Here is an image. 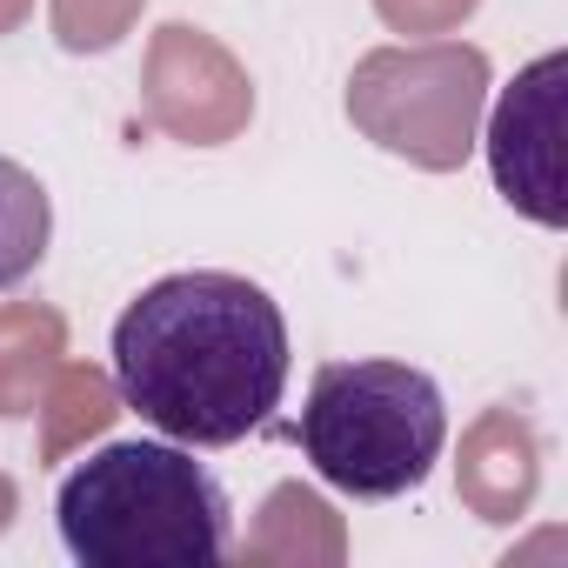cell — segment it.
I'll return each instance as SVG.
<instances>
[{
    "label": "cell",
    "instance_id": "obj_9",
    "mask_svg": "<svg viewBox=\"0 0 568 568\" xmlns=\"http://www.w3.org/2000/svg\"><path fill=\"white\" fill-rule=\"evenodd\" d=\"M68 362V322L48 302H0V415H34L41 388Z\"/></svg>",
    "mask_w": 568,
    "mask_h": 568
},
{
    "label": "cell",
    "instance_id": "obj_15",
    "mask_svg": "<svg viewBox=\"0 0 568 568\" xmlns=\"http://www.w3.org/2000/svg\"><path fill=\"white\" fill-rule=\"evenodd\" d=\"M14 515H21V488H14V475H0V535L14 528Z\"/></svg>",
    "mask_w": 568,
    "mask_h": 568
},
{
    "label": "cell",
    "instance_id": "obj_13",
    "mask_svg": "<svg viewBox=\"0 0 568 568\" xmlns=\"http://www.w3.org/2000/svg\"><path fill=\"white\" fill-rule=\"evenodd\" d=\"M475 8L481 0H375L382 28H395V34H455Z\"/></svg>",
    "mask_w": 568,
    "mask_h": 568
},
{
    "label": "cell",
    "instance_id": "obj_14",
    "mask_svg": "<svg viewBox=\"0 0 568 568\" xmlns=\"http://www.w3.org/2000/svg\"><path fill=\"white\" fill-rule=\"evenodd\" d=\"M34 21V0H0V34H21Z\"/></svg>",
    "mask_w": 568,
    "mask_h": 568
},
{
    "label": "cell",
    "instance_id": "obj_5",
    "mask_svg": "<svg viewBox=\"0 0 568 568\" xmlns=\"http://www.w3.org/2000/svg\"><path fill=\"white\" fill-rule=\"evenodd\" d=\"M141 114L181 148H227L254 121V81L207 28L161 21L141 61Z\"/></svg>",
    "mask_w": 568,
    "mask_h": 568
},
{
    "label": "cell",
    "instance_id": "obj_8",
    "mask_svg": "<svg viewBox=\"0 0 568 568\" xmlns=\"http://www.w3.org/2000/svg\"><path fill=\"white\" fill-rule=\"evenodd\" d=\"M241 561L335 568V561H348V528H342V515L315 488L281 481V488H267V501H261V515H254V528L241 541Z\"/></svg>",
    "mask_w": 568,
    "mask_h": 568
},
{
    "label": "cell",
    "instance_id": "obj_12",
    "mask_svg": "<svg viewBox=\"0 0 568 568\" xmlns=\"http://www.w3.org/2000/svg\"><path fill=\"white\" fill-rule=\"evenodd\" d=\"M141 8L148 0H54L48 14H54V41L68 54H108L134 34Z\"/></svg>",
    "mask_w": 568,
    "mask_h": 568
},
{
    "label": "cell",
    "instance_id": "obj_10",
    "mask_svg": "<svg viewBox=\"0 0 568 568\" xmlns=\"http://www.w3.org/2000/svg\"><path fill=\"white\" fill-rule=\"evenodd\" d=\"M41 455L48 462H68L88 435H108L114 428V415H121V388L101 375V368H88V362H61L54 368V382L41 388Z\"/></svg>",
    "mask_w": 568,
    "mask_h": 568
},
{
    "label": "cell",
    "instance_id": "obj_11",
    "mask_svg": "<svg viewBox=\"0 0 568 568\" xmlns=\"http://www.w3.org/2000/svg\"><path fill=\"white\" fill-rule=\"evenodd\" d=\"M48 241H54V201H48V187L34 181V168L0 154V288L28 281L48 261Z\"/></svg>",
    "mask_w": 568,
    "mask_h": 568
},
{
    "label": "cell",
    "instance_id": "obj_4",
    "mask_svg": "<svg viewBox=\"0 0 568 568\" xmlns=\"http://www.w3.org/2000/svg\"><path fill=\"white\" fill-rule=\"evenodd\" d=\"M481 108H488V54L468 41L375 48L348 74L355 134L428 174H455L475 154Z\"/></svg>",
    "mask_w": 568,
    "mask_h": 568
},
{
    "label": "cell",
    "instance_id": "obj_2",
    "mask_svg": "<svg viewBox=\"0 0 568 568\" xmlns=\"http://www.w3.org/2000/svg\"><path fill=\"white\" fill-rule=\"evenodd\" d=\"M61 541L81 568H214L227 561V495L174 442H114L68 468Z\"/></svg>",
    "mask_w": 568,
    "mask_h": 568
},
{
    "label": "cell",
    "instance_id": "obj_3",
    "mask_svg": "<svg viewBox=\"0 0 568 568\" xmlns=\"http://www.w3.org/2000/svg\"><path fill=\"white\" fill-rule=\"evenodd\" d=\"M448 442L442 388L408 362H328L302 408V455L355 501H395L428 481Z\"/></svg>",
    "mask_w": 568,
    "mask_h": 568
},
{
    "label": "cell",
    "instance_id": "obj_7",
    "mask_svg": "<svg viewBox=\"0 0 568 568\" xmlns=\"http://www.w3.org/2000/svg\"><path fill=\"white\" fill-rule=\"evenodd\" d=\"M541 488V435L521 408H481L455 455V495L481 521H521Z\"/></svg>",
    "mask_w": 568,
    "mask_h": 568
},
{
    "label": "cell",
    "instance_id": "obj_6",
    "mask_svg": "<svg viewBox=\"0 0 568 568\" xmlns=\"http://www.w3.org/2000/svg\"><path fill=\"white\" fill-rule=\"evenodd\" d=\"M561 94H568V54H541L515 74V88L495 101L488 121V174L495 194L528 214L535 227H568L561 194Z\"/></svg>",
    "mask_w": 568,
    "mask_h": 568
},
{
    "label": "cell",
    "instance_id": "obj_1",
    "mask_svg": "<svg viewBox=\"0 0 568 568\" xmlns=\"http://www.w3.org/2000/svg\"><path fill=\"white\" fill-rule=\"evenodd\" d=\"M114 388L168 442L227 448L281 408L288 322L247 274H168L114 322Z\"/></svg>",
    "mask_w": 568,
    "mask_h": 568
}]
</instances>
